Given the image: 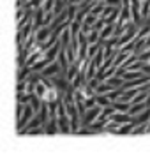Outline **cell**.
Here are the masks:
<instances>
[{
	"label": "cell",
	"mask_w": 150,
	"mask_h": 157,
	"mask_svg": "<svg viewBox=\"0 0 150 157\" xmlns=\"http://www.w3.org/2000/svg\"><path fill=\"white\" fill-rule=\"evenodd\" d=\"M44 129H46V134H57V132H60L58 118H50V120L44 124Z\"/></svg>",
	"instance_id": "obj_4"
},
{
	"label": "cell",
	"mask_w": 150,
	"mask_h": 157,
	"mask_svg": "<svg viewBox=\"0 0 150 157\" xmlns=\"http://www.w3.org/2000/svg\"><path fill=\"white\" fill-rule=\"evenodd\" d=\"M145 102H147V106L150 108V94H148V97H147V101H145Z\"/></svg>",
	"instance_id": "obj_11"
},
{
	"label": "cell",
	"mask_w": 150,
	"mask_h": 157,
	"mask_svg": "<svg viewBox=\"0 0 150 157\" xmlns=\"http://www.w3.org/2000/svg\"><path fill=\"white\" fill-rule=\"evenodd\" d=\"M51 34H53V29H51V27H39V29H36L37 43L43 44L44 41H48V39L51 37Z\"/></svg>",
	"instance_id": "obj_3"
},
{
	"label": "cell",
	"mask_w": 150,
	"mask_h": 157,
	"mask_svg": "<svg viewBox=\"0 0 150 157\" xmlns=\"http://www.w3.org/2000/svg\"><path fill=\"white\" fill-rule=\"evenodd\" d=\"M36 113H37V111L32 108V104H30V102H29V104H25V109H23L21 117L18 118V132L27 127V124L34 118V115H36Z\"/></svg>",
	"instance_id": "obj_1"
},
{
	"label": "cell",
	"mask_w": 150,
	"mask_h": 157,
	"mask_svg": "<svg viewBox=\"0 0 150 157\" xmlns=\"http://www.w3.org/2000/svg\"><path fill=\"white\" fill-rule=\"evenodd\" d=\"M57 6V0H43V4H41V7H43L44 13H48V11H53Z\"/></svg>",
	"instance_id": "obj_9"
},
{
	"label": "cell",
	"mask_w": 150,
	"mask_h": 157,
	"mask_svg": "<svg viewBox=\"0 0 150 157\" xmlns=\"http://www.w3.org/2000/svg\"><path fill=\"white\" fill-rule=\"evenodd\" d=\"M140 2H141V4H147V2H150V0H140Z\"/></svg>",
	"instance_id": "obj_12"
},
{
	"label": "cell",
	"mask_w": 150,
	"mask_h": 157,
	"mask_svg": "<svg viewBox=\"0 0 150 157\" xmlns=\"http://www.w3.org/2000/svg\"><path fill=\"white\" fill-rule=\"evenodd\" d=\"M147 108L148 106H147L145 101H141V102H133V104H131V109H129V113L133 115V117H136V115H140L141 111H145Z\"/></svg>",
	"instance_id": "obj_5"
},
{
	"label": "cell",
	"mask_w": 150,
	"mask_h": 157,
	"mask_svg": "<svg viewBox=\"0 0 150 157\" xmlns=\"http://www.w3.org/2000/svg\"><path fill=\"white\" fill-rule=\"evenodd\" d=\"M97 20H99V16H97V14H94V13H88V14L85 16L83 23H85V25H88V27H94V25L97 23Z\"/></svg>",
	"instance_id": "obj_8"
},
{
	"label": "cell",
	"mask_w": 150,
	"mask_h": 157,
	"mask_svg": "<svg viewBox=\"0 0 150 157\" xmlns=\"http://www.w3.org/2000/svg\"><path fill=\"white\" fill-rule=\"evenodd\" d=\"M134 125H136L134 120H133V122H127V124H122L117 134H131V132H133V129H134Z\"/></svg>",
	"instance_id": "obj_7"
},
{
	"label": "cell",
	"mask_w": 150,
	"mask_h": 157,
	"mask_svg": "<svg viewBox=\"0 0 150 157\" xmlns=\"http://www.w3.org/2000/svg\"><path fill=\"white\" fill-rule=\"evenodd\" d=\"M106 6H115V7H122V0H104Z\"/></svg>",
	"instance_id": "obj_10"
},
{
	"label": "cell",
	"mask_w": 150,
	"mask_h": 157,
	"mask_svg": "<svg viewBox=\"0 0 150 157\" xmlns=\"http://www.w3.org/2000/svg\"><path fill=\"white\" fill-rule=\"evenodd\" d=\"M62 72H64V69H62L60 62L55 60V62H51L50 65H46L43 71H41V76H43V78H51V76H57V74H62Z\"/></svg>",
	"instance_id": "obj_2"
},
{
	"label": "cell",
	"mask_w": 150,
	"mask_h": 157,
	"mask_svg": "<svg viewBox=\"0 0 150 157\" xmlns=\"http://www.w3.org/2000/svg\"><path fill=\"white\" fill-rule=\"evenodd\" d=\"M131 104L133 102H125V101H113V108L115 111H122V113H129V109H131Z\"/></svg>",
	"instance_id": "obj_6"
}]
</instances>
